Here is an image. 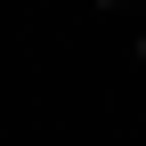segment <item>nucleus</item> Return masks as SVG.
I'll use <instances>...</instances> for the list:
<instances>
[{
	"label": "nucleus",
	"instance_id": "1",
	"mask_svg": "<svg viewBox=\"0 0 146 146\" xmlns=\"http://www.w3.org/2000/svg\"><path fill=\"white\" fill-rule=\"evenodd\" d=\"M138 57H146V41H138Z\"/></svg>",
	"mask_w": 146,
	"mask_h": 146
}]
</instances>
